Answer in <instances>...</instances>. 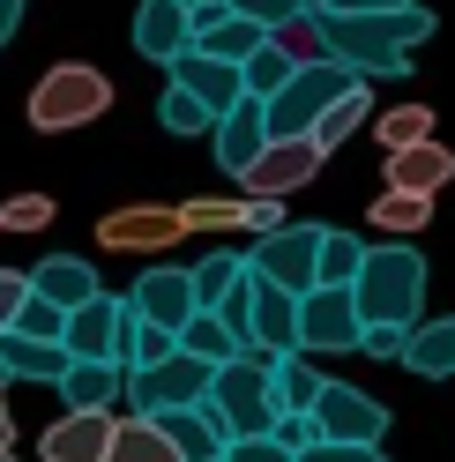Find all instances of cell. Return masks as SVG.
<instances>
[{"label":"cell","instance_id":"bcb514c9","mask_svg":"<svg viewBox=\"0 0 455 462\" xmlns=\"http://www.w3.org/2000/svg\"><path fill=\"white\" fill-rule=\"evenodd\" d=\"M23 15H31V0H0V52H8V38L23 31Z\"/></svg>","mask_w":455,"mask_h":462},{"label":"cell","instance_id":"83f0119b","mask_svg":"<svg viewBox=\"0 0 455 462\" xmlns=\"http://www.w3.org/2000/svg\"><path fill=\"white\" fill-rule=\"evenodd\" d=\"M366 120H374V90H366V82H358V90H351V97H336V105L321 112V127H314V134H306V142H314V150H321V157H336V150H344V142H351V134H358Z\"/></svg>","mask_w":455,"mask_h":462},{"label":"cell","instance_id":"ffe728a7","mask_svg":"<svg viewBox=\"0 0 455 462\" xmlns=\"http://www.w3.org/2000/svg\"><path fill=\"white\" fill-rule=\"evenodd\" d=\"M105 291L98 283V269L82 262V254H45V262L31 269V299H45V306H60V313H75V306H90Z\"/></svg>","mask_w":455,"mask_h":462},{"label":"cell","instance_id":"cb8c5ba5","mask_svg":"<svg viewBox=\"0 0 455 462\" xmlns=\"http://www.w3.org/2000/svg\"><path fill=\"white\" fill-rule=\"evenodd\" d=\"M239 291H246V254L217 246V254H202V262H194V306H202V313H224Z\"/></svg>","mask_w":455,"mask_h":462},{"label":"cell","instance_id":"6da1fadb","mask_svg":"<svg viewBox=\"0 0 455 462\" xmlns=\"http://www.w3.org/2000/svg\"><path fill=\"white\" fill-rule=\"evenodd\" d=\"M329 60H344L358 82L381 75H411V52L441 31L433 8H404V15H306Z\"/></svg>","mask_w":455,"mask_h":462},{"label":"cell","instance_id":"d4e9b609","mask_svg":"<svg viewBox=\"0 0 455 462\" xmlns=\"http://www.w3.org/2000/svg\"><path fill=\"white\" fill-rule=\"evenodd\" d=\"M404 365L418 373V381H455V313H441V321H418V328H411Z\"/></svg>","mask_w":455,"mask_h":462},{"label":"cell","instance_id":"ac0fdd59","mask_svg":"<svg viewBox=\"0 0 455 462\" xmlns=\"http://www.w3.org/2000/svg\"><path fill=\"white\" fill-rule=\"evenodd\" d=\"M209 150H217V171H224V180H246V171L262 164V150H269V112L246 97L239 112H224V120H217Z\"/></svg>","mask_w":455,"mask_h":462},{"label":"cell","instance_id":"484cf974","mask_svg":"<svg viewBox=\"0 0 455 462\" xmlns=\"http://www.w3.org/2000/svg\"><path fill=\"white\" fill-rule=\"evenodd\" d=\"M269 388H276V418H306V411L321 402V373H314L306 351H292V358L269 365Z\"/></svg>","mask_w":455,"mask_h":462},{"label":"cell","instance_id":"52a82bcc","mask_svg":"<svg viewBox=\"0 0 455 462\" xmlns=\"http://www.w3.org/2000/svg\"><path fill=\"white\" fill-rule=\"evenodd\" d=\"M321 231L329 224H283V231H269V239L246 246V269L262 283H276V291H292V299L321 291Z\"/></svg>","mask_w":455,"mask_h":462},{"label":"cell","instance_id":"1f68e13d","mask_svg":"<svg viewBox=\"0 0 455 462\" xmlns=\"http://www.w3.org/2000/svg\"><path fill=\"white\" fill-rule=\"evenodd\" d=\"M180 351H187V358H202V365H232V358H246V343L224 328L217 313H194L187 336H180Z\"/></svg>","mask_w":455,"mask_h":462},{"label":"cell","instance_id":"836d02e7","mask_svg":"<svg viewBox=\"0 0 455 462\" xmlns=\"http://www.w3.org/2000/svg\"><path fill=\"white\" fill-rule=\"evenodd\" d=\"M105 462H180L172 440L150 425V418H120V432H112V455Z\"/></svg>","mask_w":455,"mask_h":462},{"label":"cell","instance_id":"30bf717a","mask_svg":"<svg viewBox=\"0 0 455 462\" xmlns=\"http://www.w3.org/2000/svg\"><path fill=\"white\" fill-rule=\"evenodd\" d=\"M127 306H135L150 328H164V336H187V321L202 313V306H194V269H172V262L142 269V276H135V291H127Z\"/></svg>","mask_w":455,"mask_h":462},{"label":"cell","instance_id":"9c48e42d","mask_svg":"<svg viewBox=\"0 0 455 462\" xmlns=\"http://www.w3.org/2000/svg\"><path fill=\"white\" fill-rule=\"evenodd\" d=\"M187 224L180 209H164V201H127V209H105L98 217V246L105 254H157V246H180Z\"/></svg>","mask_w":455,"mask_h":462},{"label":"cell","instance_id":"8fae6325","mask_svg":"<svg viewBox=\"0 0 455 462\" xmlns=\"http://www.w3.org/2000/svg\"><path fill=\"white\" fill-rule=\"evenodd\" d=\"M366 343V321H358V299L351 291H306L299 299V351L306 358H329V351H358Z\"/></svg>","mask_w":455,"mask_h":462},{"label":"cell","instance_id":"4dcf8cb0","mask_svg":"<svg viewBox=\"0 0 455 462\" xmlns=\"http://www.w3.org/2000/svg\"><path fill=\"white\" fill-rule=\"evenodd\" d=\"M366 217H374V231H388V239H411V231L433 224V201H425V194H395V187H381Z\"/></svg>","mask_w":455,"mask_h":462},{"label":"cell","instance_id":"7402d4cb","mask_svg":"<svg viewBox=\"0 0 455 462\" xmlns=\"http://www.w3.org/2000/svg\"><path fill=\"white\" fill-rule=\"evenodd\" d=\"M68 365H75L68 343H31V336L0 328V388H8V381H45V388H60Z\"/></svg>","mask_w":455,"mask_h":462},{"label":"cell","instance_id":"d6a6232c","mask_svg":"<svg viewBox=\"0 0 455 462\" xmlns=\"http://www.w3.org/2000/svg\"><path fill=\"white\" fill-rule=\"evenodd\" d=\"M374 134H381L388 157L395 150H418V142H433V105H388L381 120H374Z\"/></svg>","mask_w":455,"mask_h":462},{"label":"cell","instance_id":"603a6c76","mask_svg":"<svg viewBox=\"0 0 455 462\" xmlns=\"http://www.w3.org/2000/svg\"><path fill=\"white\" fill-rule=\"evenodd\" d=\"M276 31H262L254 15H217V23H202L194 31V52H209V60H232V68H246L254 52H262Z\"/></svg>","mask_w":455,"mask_h":462},{"label":"cell","instance_id":"c3c4849f","mask_svg":"<svg viewBox=\"0 0 455 462\" xmlns=\"http://www.w3.org/2000/svg\"><path fill=\"white\" fill-rule=\"evenodd\" d=\"M0 448H15V418H8V395H0Z\"/></svg>","mask_w":455,"mask_h":462},{"label":"cell","instance_id":"7dc6e473","mask_svg":"<svg viewBox=\"0 0 455 462\" xmlns=\"http://www.w3.org/2000/svg\"><path fill=\"white\" fill-rule=\"evenodd\" d=\"M180 8L194 15V31H202V23H217V15H232V0H180Z\"/></svg>","mask_w":455,"mask_h":462},{"label":"cell","instance_id":"f1b7e54d","mask_svg":"<svg viewBox=\"0 0 455 462\" xmlns=\"http://www.w3.org/2000/svg\"><path fill=\"white\" fill-rule=\"evenodd\" d=\"M366 254H374V246H366L358 239V231H321V291H351V283H358V269H366Z\"/></svg>","mask_w":455,"mask_h":462},{"label":"cell","instance_id":"d6986e66","mask_svg":"<svg viewBox=\"0 0 455 462\" xmlns=\"http://www.w3.org/2000/svg\"><path fill=\"white\" fill-rule=\"evenodd\" d=\"M448 180H455V150H448V142H418V150H395V157L381 164V187L425 194V201H433Z\"/></svg>","mask_w":455,"mask_h":462},{"label":"cell","instance_id":"ab89813d","mask_svg":"<svg viewBox=\"0 0 455 462\" xmlns=\"http://www.w3.org/2000/svg\"><path fill=\"white\" fill-rule=\"evenodd\" d=\"M276 440L292 448V462H306V455L321 448V425H314V411H306V418H276Z\"/></svg>","mask_w":455,"mask_h":462},{"label":"cell","instance_id":"f546056e","mask_svg":"<svg viewBox=\"0 0 455 462\" xmlns=\"http://www.w3.org/2000/svg\"><path fill=\"white\" fill-rule=\"evenodd\" d=\"M239 75H246V97H254V105H269V97L283 90V82H292V75H299V52H292V45H283V38H269V45H262V52H254V60H246Z\"/></svg>","mask_w":455,"mask_h":462},{"label":"cell","instance_id":"3957f363","mask_svg":"<svg viewBox=\"0 0 455 462\" xmlns=\"http://www.w3.org/2000/svg\"><path fill=\"white\" fill-rule=\"evenodd\" d=\"M112 112V75L90 68V60H60L31 82V97H23V120L38 134H68V127H90Z\"/></svg>","mask_w":455,"mask_h":462},{"label":"cell","instance_id":"681fc988","mask_svg":"<svg viewBox=\"0 0 455 462\" xmlns=\"http://www.w3.org/2000/svg\"><path fill=\"white\" fill-rule=\"evenodd\" d=\"M0 462H15V448H0Z\"/></svg>","mask_w":455,"mask_h":462},{"label":"cell","instance_id":"5b68a950","mask_svg":"<svg viewBox=\"0 0 455 462\" xmlns=\"http://www.w3.org/2000/svg\"><path fill=\"white\" fill-rule=\"evenodd\" d=\"M269 365H276V358H262V351L217 365L209 411L224 418V432H232V440H262V432H276V388H269Z\"/></svg>","mask_w":455,"mask_h":462},{"label":"cell","instance_id":"277c9868","mask_svg":"<svg viewBox=\"0 0 455 462\" xmlns=\"http://www.w3.org/2000/svg\"><path fill=\"white\" fill-rule=\"evenodd\" d=\"M351 90H358V75H351L344 60H329V52L299 60V75L262 105V112H269V142H299V134H314V127H321V112H329L336 97H351Z\"/></svg>","mask_w":455,"mask_h":462},{"label":"cell","instance_id":"b9f144b4","mask_svg":"<svg viewBox=\"0 0 455 462\" xmlns=\"http://www.w3.org/2000/svg\"><path fill=\"white\" fill-rule=\"evenodd\" d=\"M23 306H31V269H0V328H15Z\"/></svg>","mask_w":455,"mask_h":462},{"label":"cell","instance_id":"7a4b0ae2","mask_svg":"<svg viewBox=\"0 0 455 462\" xmlns=\"http://www.w3.org/2000/svg\"><path fill=\"white\" fill-rule=\"evenodd\" d=\"M358 299V321L366 328H418L425 321V254L418 246H374L366 254V269L351 283Z\"/></svg>","mask_w":455,"mask_h":462},{"label":"cell","instance_id":"e575fe53","mask_svg":"<svg viewBox=\"0 0 455 462\" xmlns=\"http://www.w3.org/2000/svg\"><path fill=\"white\" fill-rule=\"evenodd\" d=\"M157 127H164V134H217V120H209L187 90H172V82H164V97H157Z\"/></svg>","mask_w":455,"mask_h":462},{"label":"cell","instance_id":"e0dca14e","mask_svg":"<svg viewBox=\"0 0 455 462\" xmlns=\"http://www.w3.org/2000/svg\"><path fill=\"white\" fill-rule=\"evenodd\" d=\"M172 90H187L194 105L209 112V120H224V112L246 105V75L232 60H209V52H187V60L172 68Z\"/></svg>","mask_w":455,"mask_h":462},{"label":"cell","instance_id":"7c38bea8","mask_svg":"<svg viewBox=\"0 0 455 462\" xmlns=\"http://www.w3.org/2000/svg\"><path fill=\"white\" fill-rule=\"evenodd\" d=\"M120 336H127V299L98 291L90 306L68 313V358L75 365H120Z\"/></svg>","mask_w":455,"mask_h":462},{"label":"cell","instance_id":"d590c367","mask_svg":"<svg viewBox=\"0 0 455 462\" xmlns=\"http://www.w3.org/2000/svg\"><path fill=\"white\" fill-rule=\"evenodd\" d=\"M180 224L187 231H246V194H232V201H180Z\"/></svg>","mask_w":455,"mask_h":462},{"label":"cell","instance_id":"f35d334b","mask_svg":"<svg viewBox=\"0 0 455 462\" xmlns=\"http://www.w3.org/2000/svg\"><path fill=\"white\" fill-rule=\"evenodd\" d=\"M232 15H254L262 31H292L306 23V0H232Z\"/></svg>","mask_w":455,"mask_h":462},{"label":"cell","instance_id":"ba28073f","mask_svg":"<svg viewBox=\"0 0 455 462\" xmlns=\"http://www.w3.org/2000/svg\"><path fill=\"white\" fill-rule=\"evenodd\" d=\"M314 425H321V440H336V448H381V432H388V402H374V395L351 388V381H321Z\"/></svg>","mask_w":455,"mask_h":462},{"label":"cell","instance_id":"2e32d148","mask_svg":"<svg viewBox=\"0 0 455 462\" xmlns=\"http://www.w3.org/2000/svg\"><path fill=\"white\" fill-rule=\"evenodd\" d=\"M112 432H120L112 411H68V418L45 425L38 455H45V462H105V455H112Z\"/></svg>","mask_w":455,"mask_h":462},{"label":"cell","instance_id":"8992f818","mask_svg":"<svg viewBox=\"0 0 455 462\" xmlns=\"http://www.w3.org/2000/svg\"><path fill=\"white\" fill-rule=\"evenodd\" d=\"M209 381H217V365H202V358L172 351L164 365H142V373H127V418H172V411H202V402H209Z\"/></svg>","mask_w":455,"mask_h":462},{"label":"cell","instance_id":"ee69618b","mask_svg":"<svg viewBox=\"0 0 455 462\" xmlns=\"http://www.w3.org/2000/svg\"><path fill=\"white\" fill-rule=\"evenodd\" d=\"M224 462H292V448L276 440V432H262V440H232V455Z\"/></svg>","mask_w":455,"mask_h":462},{"label":"cell","instance_id":"74e56055","mask_svg":"<svg viewBox=\"0 0 455 462\" xmlns=\"http://www.w3.org/2000/svg\"><path fill=\"white\" fill-rule=\"evenodd\" d=\"M52 224V194H8L0 201V231H45Z\"/></svg>","mask_w":455,"mask_h":462},{"label":"cell","instance_id":"9a60e30c","mask_svg":"<svg viewBox=\"0 0 455 462\" xmlns=\"http://www.w3.org/2000/svg\"><path fill=\"white\" fill-rule=\"evenodd\" d=\"M246 276H254V269H246ZM246 351H262V358H292V351H299V299H292V291H276V283H262V276H254Z\"/></svg>","mask_w":455,"mask_h":462},{"label":"cell","instance_id":"f6af8a7d","mask_svg":"<svg viewBox=\"0 0 455 462\" xmlns=\"http://www.w3.org/2000/svg\"><path fill=\"white\" fill-rule=\"evenodd\" d=\"M306 462H388V455H381V448H336V440H321Z\"/></svg>","mask_w":455,"mask_h":462},{"label":"cell","instance_id":"f907efd6","mask_svg":"<svg viewBox=\"0 0 455 462\" xmlns=\"http://www.w3.org/2000/svg\"><path fill=\"white\" fill-rule=\"evenodd\" d=\"M306 8H314V0H306Z\"/></svg>","mask_w":455,"mask_h":462},{"label":"cell","instance_id":"4316f807","mask_svg":"<svg viewBox=\"0 0 455 462\" xmlns=\"http://www.w3.org/2000/svg\"><path fill=\"white\" fill-rule=\"evenodd\" d=\"M120 395H127V373L120 365H68V381H60L68 411H112Z\"/></svg>","mask_w":455,"mask_h":462},{"label":"cell","instance_id":"44dd1931","mask_svg":"<svg viewBox=\"0 0 455 462\" xmlns=\"http://www.w3.org/2000/svg\"><path fill=\"white\" fill-rule=\"evenodd\" d=\"M150 425L164 432V440H172V455H180V462H224V455H232V432H224V418L209 411V402H202V411L150 418Z\"/></svg>","mask_w":455,"mask_h":462},{"label":"cell","instance_id":"8d00e7d4","mask_svg":"<svg viewBox=\"0 0 455 462\" xmlns=\"http://www.w3.org/2000/svg\"><path fill=\"white\" fill-rule=\"evenodd\" d=\"M15 336H31V343H68V313L45 306V299H31V306L15 313Z\"/></svg>","mask_w":455,"mask_h":462},{"label":"cell","instance_id":"60d3db41","mask_svg":"<svg viewBox=\"0 0 455 462\" xmlns=\"http://www.w3.org/2000/svg\"><path fill=\"white\" fill-rule=\"evenodd\" d=\"M404 8H418V0H314L306 15H404Z\"/></svg>","mask_w":455,"mask_h":462},{"label":"cell","instance_id":"7bdbcfd3","mask_svg":"<svg viewBox=\"0 0 455 462\" xmlns=\"http://www.w3.org/2000/svg\"><path fill=\"white\" fill-rule=\"evenodd\" d=\"M366 358H395L404 365V351H411V328H366V343H358Z\"/></svg>","mask_w":455,"mask_h":462},{"label":"cell","instance_id":"4fadbf2b","mask_svg":"<svg viewBox=\"0 0 455 462\" xmlns=\"http://www.w3.org/2000/svg\"><path fill=\"white\" fill-rule=\"evenodd\" d=\"M135 52L150 68H180L194 52V15L180 8V0H142L135 8Z\"/></svg>","mask_w":455,"mask_h":462},{"label":"cell","instance_id":"5bb4252c","mask_svg":"<svg viewBox=\"0 0 455 462\" xmlns=\"http://www.w3.org/2000/svg\"><path fill=\"white\" fill-rule=\"evenodd\" d=\"M314 171H321V150L299 134V142H269V150H262V164H254L239 187H246L254 201H283V194L314 187Z\"/></svg>","mask_w":455,"mask_h":462}]
</instances>
